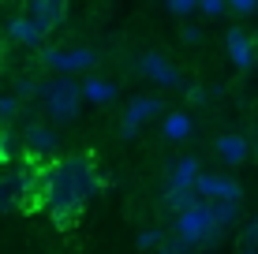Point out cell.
<instances>
[{
	"label": "cell",
	"instance_id": "obj_10",
	"mask_svg": "<svg viewBox=\"0 0 258 254\" xmlns=\"http://www.w3.org/2000/svg\"><path fill=\"white\" fill-rule=\"evenodd\" d=\"M202 176V164L199 157H176L172 164L165 168V191H195V183Z\"/></svg>",
	"mask_w": 258,
	"mask_h": 254
},
{
	"label": "cell",
	"instance_id": "obj_20",
	"mask_svg": "<svg viewBox=\"0 0 258 254\" xmlns=\"http://www.w3.org/2000/svg\"><path fill=\"white\" fill-rule=\"evenodd\" d=\"M30 98H41V82L30 75H19L15 78V101H30Z\"/></svg>",
	"mask_w": 258,
	"mask_h": 254
},
{
	"label": "cell",
	"instance_id": "obj_6",
	"mask_svg": "<svg viewBox=\"0 0 258 254\" xmlns=\"http://www.w3.org/2000/svg\"><path fill=\"white\" fill-rule=\"evenodd\" d=\"M195 195L202 202L217 206V202H239L243 198V187L232 180V176H221V172H202L199 183H195Z\"/></svg>",
	"mask_w": 258,
	"mask_h": 254
},
{
	"label": "cell",
	"instance_id": "obj_21",
	"mask_svg": "<svg viewBox=\"0 0 258 254\" xmlns=\"http://www.w3.org/2000/svg\"><path fill=\"white\" fill-rule=\"evenodd\" d=\"M165 235H168V232H161V228H142L139 239H135V247H139V250H157V247L165 243Z\"/></svg>",
	"mask_w": 258,
	"mask_h": 254
},
{
	"label": "cell",
	"instance_id": "obj_7",
	"mask_svg": "<svg viewBox=\"0 0 258 254\" xmlns=\"http://www.w3.org/2000/svg\"><path fill=\"white\" fill-rule=\"evenodd\" d=\"M165 112V101L161 98H146V94H139V98H131V105L123 109V124H120V135L123 138H135L142 124H150V120H157Z\"/></svg>",
	"mask_w": 258,
	"mask_h": 254
},
{
	"label": "cell",
	"instance_id": "obj_27",
	"mask_svg": "<svg viewBox=\"0 0 258 254\" xmlns=\"http://www.w3.org/2000/svg\"><path fill=\"white\" fill-rule=\"evenodd\" d=\"M239 247H247V250H258V217H254V221L243 228V243H239Z\"/></svg>",
	"mask_w": 258,
	"mask_h": 254
},
{
	"label": "cell",
	"instance_id": "obj_14",
	"mask_svg": "<svg viewBox=\"0 0 258 254\" xmlns=\"http://www.w3.org/2000/svg\"><path fill=\"white\" fill-rule=\"evenodd\" d=\"M213 150L225 164H243L247 157H251V142H247L243 135H221L217 142H213Z\"/></svg>",
	"mask_w": 258,
	"mask_h": 254
},
{
	"label": "cell",
	"instance_id": "obj_8",
	"mask_svg": "<svg viewBox=\"0 0 258 254\" xmlns=\"http://www.w3.org/2000/svg\"><path fill=\"white\" fill-rule=\"evenodd\" d=\"M19 142H23V153L26 157H52L60 150V135L56 127L41 124V120H34V124H26L19 131Z\"/></svg>",
	"mask_w": 258,
	"mask_h": 254
},
{
	"label": "cell",
	"instance_id": "obj_17",
	"mask_svg": "<svg viewBox=\"0 0 258 254\" xmlns=\"http://www.w3.org/2000/svg\"><path fill=\"white\" fill-rule=\"evenodd\" d=\"M161 202H165V209L172 217H180L183 209H191L199 202V195H195V191H161Z\"/></svg>",
	"mask_w": 258,
	"mask_h": 254
},
{
	"label": "cell",
	"instance_id": "obj_15",
	"mask_svg": "<svg viewBox=\"0 0 258 254\" xmlns=\"http://www.w3.org/2000/svg\"><path fill=\"white\" fill-rule=\"evenodd\" d=\"M161 131H165V138H172V142H183V138L191 135V116L187 112H168Z\"/></svg>",
	"mask_w": 258,
	"mask_h": 254
},
{
	"label": "cell",
	"instance_id": "obj_25",
	"mask_svg": "<svg viewBox=\"0 0 258 254\" xmlns=\"http://www.w3.org/2000/svg\"><path fill=\"white\" fill-rule=\"evenodd\" d=\"M228 15H239V19L258 15V4H254V0H236V4H228Z\"/></svg>",
	"mask_w": 258,
	"mask_h": 254
},
{
	"label": "cell",
	"instance_id": "obj_13",
	"mask_svg": "<svg viewBox=\"0 0 258 254\" xmlns=\"http://www.w3.org/2000/svg\"><path fill=\"white\" fill-rule=\"evenodd\" d=\"M8 38L19 41V45H26V49H38V52H41V49H45V41H49V34L23 12V15H15V19L8 23Z\"/></svg>",
	"mask_w": 258,
	"mask_h": 254
},
{
	"label": "cell",
	"instance_id": "obj_9",
	"mask_svg": "<svg viewBox=\"0 0 258 254\" xmlns=\"http://www.w3.org/2000/svg\"><path fill=\"white\" fill-rule=\"evenodd\" d=\"M225 49H228V60H232L239 71H251L254 67L258 49H254V38L243 30V26H228L225 30Z\"/></svg>",
	"mask_w": 258,
	"mask_h": 254
},
{
	"label": "cell",
	"instance_id": "obj_4",
	"mask_svg": "<svg viewBox=\"0 0 258 254\" xmlns=\"http://www.w3.org/2000/svg\"><path fill=\"white\" fill-rule=\"evenodd\" d=\"M41 109L52 124H75L79 112H83V82L68 75L45 78L41 82Z\"/></svg>",
	"mask_w": 258,
	"mask_h": 254
},
{
	"label": "cell",
	"instance_id": "obj_12",
	"mask_svg": "<svg viewBox=\"0 0 258 254\" xmlns=\"http://www.w3.org/2000/svg\"><path fill=\"white\" fill-rule=\"evenodd\" d=\"M139 71L146 75L150 82H157V86H180V82H183L180 71L168 64L161 52H142V56H139Z\"/></svg>",
	"mask_w": 258,
	"mask_h": 254
},
{
	"label": "cell",
	"instance_id": "obj_32",
	"mask_svg": "<svg viewBox=\"0 0 258 254\" xmlns=\"http://www.w3.org/2000/svg\"><path fill=\"white\" fill-rule=\"evenodd\" d=\"M254 49H258V38H254Z\"/></svg>",
	"mask_w": 258,
	"mask_h": 254
},
{
	"label": "cell",
	"instance_id": "obj_23",
	"mask_svg": "<svg viewBox=\"0 0 258 254\" xmlns=\"http://www.w3.org/2000/svg\"><path fill=\"white\" fill-rule=\"evenodd\" d=\"M157 254H195V250H191V247H187L183 239H176V235L168 232V235H165V243L157 247Z\"/></svg>",
	"mask_w": 258,
	"mask_h": 254
},
{
	"label": "cell",
	"instance_id": "obj_16",
	"mask_svg": "<svg viewBox=\"0 0 258 254\" xmlns=\"http://www.w3.org/2000/svg\"><path fill=\"white\" fill-rule=\"evenodd\" d=\"M112 98H116V86L105 82V78H86V82H83V101L105 105V101H112Z\"/></svg>",
	"mask_w": 258,
	"mask_h": 254
},
{
	"label": "cell",
	"instance_id": "obj_26",
	"mask_svg": "<svg viewBox=\"0 0 258 254\" xmlns=\"http://www.w3.org/2000/svg\"><path fill=\"white\" fill-rule=\"evenodd\" d=\"M210 98H213V94H210L202 82H191V86H187V101H191V105H206Z\"/></svg>",
	"mask_w": 258,
	"mask_h": 254
},
{
	"label": "cell",
	"instance_id": "obj_28",
	"mask_svg": "<svg viewBox=\"0 0 258 254\" xmlns=\"http://www.w3.org/2000/svg\"><path fill=\"white\" fill-rule=\"evenodd\" d=\"M168 12H172V15H195V12H199V4H191V0H172Z\"/></svg>",
	"mask_w": 258,
	"mask_h": 254
},
{
	"label": "cell",
	"instance_id": "obj_31",
	"mask_svg": "<svg viewBox=\"0 0 258 254\" xmlns=\"http://www.w3.org/2000/svg\"><path fill=\"white\" fill-rule=\"evenodd\" d=\"M251 146H254V153H258V142H251Z\"/></svg>",
	"mask_w": 258,
	"mask_h": 254
},
{
	"label": "cell",
	"instance_id": "obj_1",
	"mask_svg": "<svg viewBox=\"0 0 258 254\" xmlns=\"http://www.w3.org/2000/svg\"><path fill=\"white\" fill-rule=\"evenodd\" d=\"M41 176H45V213L56 228H71L83 217L86 202L105 187L101 168L86 153L56 157L52 164L41 168Z\"/></svg>",
	"mask_w": 258,
	"mask_h": 254
},
{
	"label": "cell",
	"instance_id": "obj_5",
	"mask_svg": "<svg viewBox=\"0 0 258 254\" xmlns=\"http://www.w3.org/2000/svg\"><path fill=\"white\" fill-rule=\"evenodd\" d=\"M41 64L52 67L56 75H68L71 71H90V67L97 64V52L94 49H41Z\"/></svg>",
	"mask_w": 258,
	"mask_h": 254
},
{
	"label": "cell",
	"instance_id": "obj_30",
	"mask_svg": "<svg viewBox=\"0 0 258 254\" xmlns=\"http://www.w3.org/2000/svg\"><path fill=\"white\" fill-rule=\"evenodd\" d=\"M239 254H258V250H247V247H239Z\"/></svg>",
	"mask_w": 258,
	"mask_h": 254
},
{
	"label": "cell",
	"instance_id": "obj_29",
	"mask_svg": "<svg viewBox=\"0 0 258 254\" xmlns=\"http://www.w3.org/2000/svg\"><path fill=\"white\" fill-rule=\"evenodd\" d=\"M199 38H202V30H199L195 23H187V26H183V41H199Z\"/></svg>",
	"mask_w": 258,
	"mask_h": 254
},
{
	"label": "cell",
	"instance_id": "obj_11",
	"mask_svg": "<svg viewBox=\"0 0 258 254\" xmlns=\"http://www.w3.org/2000/svg\"><path fill=\"white\" fill-rule=\"evenodd\" d=\"M26 15H30V19L38 23L45 34H52V30H60V26H64L68 4H64V0H30V4H26Z\"/></svg>",
	"mask_w": 258,
	"mask_h": 254
},
{
	"label": "cell",
	"instance_id": "obj_22",
	"mask_svg": "<svg viewBox=\"0 0 258 254\" xmlns=\"http://www.w3.org/2000/svg\"><path fill=\"white\" fill-rule=\"evenodd\" d=\"M15 116H19V101L12 94H0V127H12Z\"/></svg>",
	"mask_w": 258,
	"mask_h": 254
},
{
	"label": "cell",
	"instance_id": "obj_2",
	"mask_svg": "<svg viewBox=\"0 0 258 254\" xmlns=\"http://www.w3.org/2000/svg\"><path fill=\"white\" fill-rule=\"evenodd\" d=\"M30 213V209H45V176L38 164L12 168L0 176V213Z\"/></svg>",
	"mask_w": 258,
	"mask_h": 254
},
{
	"label": "cell",
	"instance_id": "obj_3",
	"mask_svg": "<svg viewBox=\"0 0 258 254\" xmlns=\"http://www.w3.org/2000/svg\"><path fill=\"white\" fill-rule=\"evenodd\" d=\"M172 235L183 239L191 250H213V247H221V239H225V232H221L217 221H213V206L202 202V198L191 209H183L180 217H172Z\"/></svg>",
	"mask_w": 258,
	"mask_h": 254
},
{
	"label": "cell",
	"instance_id": "obj_19",
	"mask_svg": "<svg viewBox=\"0 0 258 254\" xmlns=\"http://www.w3.org/2000/svg\"><path fill=\"white\" fill-rule=\"evenodd\" d=\"M213 221H217L221 232H228L239 221V202H217V206H213Z\"/></svg>",
	"mask_w": 258,
	"mask_h": 254
},
{
	"label": "cell",
	"instance_id": "obj_18",
	"mask_svg": "<svg viewBox=\"0 0 258 254\" xmlns=\"http://www.w3.org/2000/svg\"><path fill=\"white\" fill-rule=\"evenodd\" d=\"M15 157H23V142H19V135H15L12 127H0V164L15 161Z\"/></svg>",
	"mask_w": 258,
	"mask_h": 254
},
{
	"label": "cell",
	"instance_id": "obj_24",
	"mask_svg": "<svg viewBox=\"0 0 258 254\" xmlns=\"http://www.w3.org/2000/svg\"><path fill=\"white\" fill-rule=\"evenodd\" d=\"M199 15H206V19H221V15H228V4H221V0H206V4H199Z\"/></svg>",
	"mask_w": 258,
	"mask_h": 254
}]
</instances>
